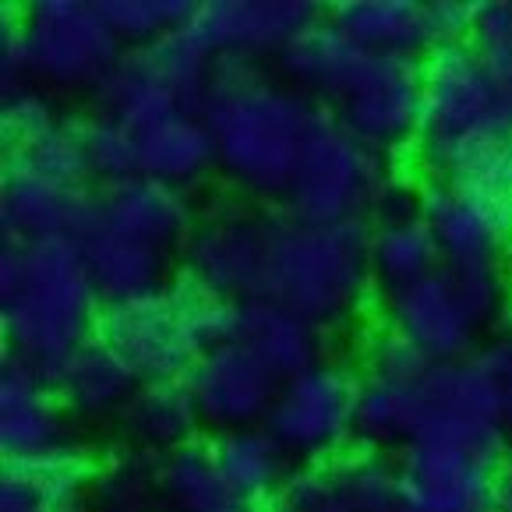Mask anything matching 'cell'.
Returning a JSON list of instances; mask_svg holds the SVG:
<instances>
[{"mask_svg":"<svg viewBox=\"0 0 512 512\" xmlns=\"http://www.w3.org/2000/svg\"><path fill=\"white\" fill-rule=\"evenodd\" d=\"M198 113L212 131L219 170L237 188L283 202L329 110L258 64L219 61Z\"/></svg>","mask_w":512,"mask_h":512,"instance_id":"obj_1","label":"cell"},{"mask_svg":"<svg viewBox=\"0 0 512 512\" xmlns=\"http://www.w3.org/2000/svg\"><path fill=\"white\" fill-rule=\"evenodd\" d=\"M103 301L75 241L0 244V332L11 357L50 375L96 339Z\"/></svg>","mask_w":512,"mask_h":512,"instance_id":"obj_2","label":"cell"},{"mask_svg":"<svg viewBox=\"0 0 512 512\" xmlns=\"http://www.w3.org/2000/svg\"><path fill=\"white\" fill-rule=\"evenodd\" d=\"M368 234V223L318 226L279 209L272 219L262 297L325 332L350 325L378 290L368 262Z\"/></svg>","mask_w":512,"mask_h":512,"instance_id":"obj_3","label":"cell"},{"mask_svg":"<svg viewBox=\"0 0 512 512\" xmlns=\"http://www.w3.org/2000/svg\"><path fill=\"white\" fill-rule=\"evenodd\" d=\"M512 138V89L491 78L470 43L438 46L424 57V117L414 163L424 177L452 181Z\"/></svg>","mask_w":512,"mask_h":512,"instance_id":"obj_4","label":"cell"},{"mask_svg":"<svg viewBox=\"0 0 512 512\" xmlns=\"http://www.w3.org/2000/svg\"><path fill=\"white\" fill-rule=\"evenodd\" d=\"M237 322L241 304L205 294L177 272L156 294L103 308L96 336L124 357L138 382H184L205 350L234 343Z\"/></svg>","mask_w":512,"mask_h":512,"instance_id":"obj_5","label":"cell"},{"mask_svg":"<svg viewBox=\"0 0 512 512\" xmlns=\"http://www.w3.org/2000/svg\"><path fill=\"white\" fill-rule=\"evenodd\" d=\"M279 205L287 216L318 226H371V216L385 219L417 209V202L407 205L403 198L400 177L392 174L389 159L357 142L332 113H325V121L311 135L294 184Z\"/></svg>","mask_w":512,"mask_h":512,"instance_id":"obj_6","label":"cell"},{"mask_svg":"<svg viewBox=\"0 0 512 512\" xmlns=\"http://www.w3.org/2000/svg\"><path fill=\"white\" fill-rule=\"evenodd\" d=\"M216 64V57L184 25L181 32L152 46L124 50L121 61L92 92V103L96 113L128 124L131 131H142L177 113L202 110Z\"/></svg>","mask_w":512,"mask_h":512,"instance_id":"obj_7","label":"cell"},{"mask_svg":"<svg viewBox=\"0 0 512 512\" xmlns=\"http://www.w3.org/2000/svg\"><path fill=\"white\" fill-rule=\"evenodd\" d=\"M15 22L36 89L96 92L124 53L96 0H29Z\"/></svg>","mask_w":512,"mask_h":512,"instance_id":"obj_8","label":"cell"},{"mask_svg":"<svg viewBox=\"0 0 512 512\" xmlns=\"http://www.w3.org/2000/svg\"><path fill=\"white\" fill-rule=\"evenodd\" d=\"M329 113L378 156L414 152L424 117V61L364 50Z\"/></svg>","mask_w":512,"mask_h":512,"instance_id":"obj_9","label":"cell"},{"mask_svg":"<svg viewBox=\"0 0 512 512\" xmlns=\"http://www.w3.org/2000/svg\"><path fill=\"white\" fill-rule=\"evenodd\" d=\"M357 371L329 361L301 371L279 385L265 428L290 452L297 467L329 463L357 445Z\"/></svg>","mask_w":512,"mask_h":512,"instance_id":"obj_10","label":"cell"},{"mask_svg":"<svg viewBox=\"0 0 512 512\" xmlns=\"http://www.w3.org/2000/svg\"><path fill=\"white\" fill-rule=\"evenodd\" d=\"M276 212L216 209L195 219L181 248V276L223 301L262 297Z\"/></svg>","mask_w":512,"mask_h":512,"instance_id":"obj_11","label":"cell"},{"mask_svg":"<svg viewBox=\"0 0 512 512\" xmlns=\"http://www.w3.org/2000/svg\"><path fill=\"white\" fill-rule=\"evenodd\" d=\"M400 512H498L502 460L449 442H410L396 456Z\"/></svg>","mask_w":512,"mask_h":512,"instance_id":"obj_12","label":"cell"},{"mask_svg":"<svg viewBox=\"0 0 512 512\" xmlns=\"http://www.w3.org/2000/svg\"><path fill=\"white\" fill-rule=\"evenodd\" d=\"M315 0H209L198 4L188 32L216 61L283 57L315 22H322Z\"/></svg>","mask_w":512,"mask_h":512,"instance_id":"obj_13","label":"cell"},{"mask_svg":"<svg viewBox=\"0 0 512 512\" xmlns=\"http://www.w3.org/2000/svg\"><path fill=\"white\" fill-rule=\"evenodd\" d=\"M258 512H400V470L385 452L354 445L329 463H304Z\"/></svg>","mask_w":512,"mask_h":512,"instance_id":"obj_14","label":"cell"},{"mask_svg":"<svg viewBox=\"0 0 512 512\" xmlns=\"http://www.w3.org/2000/svg\"><path fill=\"white\" fill-rule=\"evenodd\" d=\"M4 166H18L64 188H89L85 121L68 117L50 103L43 89L18 92L0 106Z\"/></svg>","mask_w":512,"mask_h":512,"instance_id":"obj_15","label":"cell"},{"mask_svg":"<svg viewBox=\"0 0 512 512\" xmlns=\"http://www.w3.org/2000/svg\"><path fill=\"white\" fill-rule=\"evenodd\" d=\"M202 428L212 435H230L241 428H258L276 403L279 378L241 343L212 347L184 375Z\"/></svg>","mask_w":512,"mask_h":512,"instance_id":"obj_16","label":"cell"},{"mask_svg":"<svg viewBox=\"0 0 512 512\" xmlns=\"http://www.w3.org/2000/svg\"><path fill=\"white\" fill-rule=\"evenodd\" d=\"M382 325L414 343L431 364L474 357L484 332L456 294L445 265L410 287L382 294Z\"/></svg>","mask_w":512,"mask_h":512,"instance_id":"obj_17","label":"cell"},{"mask_svg":"<svg viewBox=\"0 0 512 512\" xmlns=\"http://www.w3.org/2000/svg\"><path fill=\"white\" fill-rule=\"evenodd\" d=\"M417 212L431 226L445 265L502 262L512 237V209L481 191L424 177L417 184Z\"/></svg>","mask_w":512,"mask_h":512,"instance_id":"obj_18","label":"cell"},{"mask_svg":"<svg viewBox=\"0 0 512 512\" xmlns=\"http://www.w3.org/2000/svg\"><path fill=\"white\" fill-rule=\"evenodd\" d=\"M99 209V191L64 188L18 166H4L0 181V230L4 241H78Z\"/></svg>","mask_w":512,"mask_h":512,"instance_id":"obj_19","label":"cell"},{"mask_svg":"<svg viewBox=\"0 0 512 512\" xmlns=\"http://www.w3.org/2000/svg\"><path fill=\"white\" fill-rule=\"evenodd\" d=\"M68 410L53 385L18 357L0 361V456L4 463H25L71 445Z\"/></svg>","mask_w":512,"mask_h":512,"instance_id":"obj_20","label":"cell"},{"mask_svg":"<svg viewBox=\"0 0 512 512\" xmlns=\"http://www.w3.org/2000/svg\"><path fill=\"white\" fill-rule=\"evenodd\" d=\"M75 244L82 251V262L89 269V279L92 287H96L99 301H103V308L156 294V290H163L177 276L174 255H166L163 248L128 234L121 226L106 223L99 216V209Z\"/></svg>","mask_w":512,"mask_h":512,"instance_id":"obj_21","label":"cell"},{"mask_svg":"<svg viewBox=\"0 0 512 512\" xmlns=\"http://www.w3.org/2000/svg\"><path fill=\"white\" fill-rule=\"evenodd\" d=\"M329 22L382 57L424 61L438 50L428 0H339L329 8Z\"/></svg>","mask_w":512,"mask_h":512,"instance_id":"obj_22","label":"cell"},{"mask_svg":"<svg viewBox=\"0 0 512 512\" xmlns=\"http://www.w3.org/2000/svg\"><path fill=\"white\" fill-rule=\"evenodd\" d=\"M50 385L57 392L61 407L68 410V417H75V421H106V417L124 414V407L131 403V396H135L142 382L124 364V357L96 336L53 371Z\"/></svg>","mask_w":512,"mask_h":512,"instance_id":"obj_23","label":"cell"},{"mask_svg":"<svg viewBox=\"0 0 512 512\" xmlns=\"http://www.w3.org/2000/svg\"><path fill=\"white\" fill-rule=\"evenodd\" d=\"M325 336L297 311L269 301V297H251L241 301V322H237V343L248 347L279 382L301 375L325 361Z\"/></svg>","mask_w":512,"mask_h":512,"instance_id":"obj_24","label":"cell"},{"mask_svg":"<svg viewBox=\"0 0 512 512\" xmlns=\"http://www.w3.org/2000/svg\"><path fill=\"white\" fill-rule=\"evenodd\" d=\"M99 216L163 248L177 262H181V248L195 226L188 195L170 184L149 181V177H131L113 188H99Z\"/></svg>","mask_w":512,"mask_h":512,"instance_id":"obj_25","label":"cell"},{"mask_svg":"<svg viewBox=\"0 0 512 512\" xmlns=\"http://www.w3.org/2000/svg\"><path fill=\"white\" fill-rule=\"evenodd\" d=\"M117 421L131 449L145 452L152 460H163L184 445L202 442L198 435L205 431L184 382H142Z\"/></svg>","mask_w":512,"mask_h":512,"instance_id":"obj_26","label":"cell"},{"mask_svg":"<svg viewBox=\"0 0 512 512\" xmlns=\"http://www.w3.org/2000/svg\"><path fill=\"white\" fill-rule=\"evenodd\" d=\"M138 177L184 191L216 166V145L202 113H177L170 121L135 131Z\"/></svg>","mask_w":512,"mask_h":512,"instance_id":"obj_27","label":"cell"},{"mask_svg":"<svg viewBox=\"0 0 512 512\" xmlns=\"http://www.w3.org/2000/svg\"><path fill=\"white\" fill-rule=\"evenodd\" d=\"M368 262L375 287L382 294L403 290L417 279L431 276L445 265L442 248H438L431 226L421 219V212H396L378 223H371L368 234Z\"/></svg>","mask_w":512,"mask_h":512,"instance_id":"obj_28","label":"cell"},{"mask_svg":"<svg viewBox=\"0 0 512 512\" xmlns=\"http://www.w3.org/2000/svg\"><path fill=\"white\" fill-rule=\"evenodd\" d=\"M159 505L166 512H258L226 481L212 442H191L156 467Z\"/></svg>","mask_w":512,"mask_h":512,"instance_id":"obj_29","label":"cell"},{"mask_svg":"<svg viewBox=\"0 0 512 512\" xmlns=\"http://www.w3.org/2000/svg\"><path fill=\"white\" fill-rule=\"evenodd\" d=\"M212 452H216V463L226 481L234 484L237 495L255 505V509L272 502L297 470L290 452L276 442V435L265 424L216 435L212 438Z\"/></svg>","mask_w":512,"mask_h":512,"instance_id":"obj_30","label":"cell"},{"mask_svg":"<svg viewBox=\"0 0 512 512\" xmlns=\"http://www.w3.org/2000/svg\"><path fill=\"white\" fill-rule=\"evenodd\" d=\"M357 445L400 456L421 431V382H389L357 371Z\"/></svg>","mask_w":512,"mask_h":512,"instance_id":"obj_31","label":"cell"},{"mask_svg":"<svg viewBox=\"0 0 512 512\" xmlns=\"http://www.w3.org/2000/svg\"><path fill=\"white\" fill-rule=\"evenodd\" d=\"M159 460L145 452H121L99 463L92 477L85 512H156L159 505Z\"/></svg>","mask_w":512,"mask_h":512,"instance_id":"obj_32","label":"cell"},{"mask_svg":"<svg viewBox=\"0 0 512 512\" xmlns=\"http://www.w3.org/2000/svg\"><path fill=\"white\" fill-rule=\"evenodd\" d=\"M99 15L124 50L152 46L195 18L198 0H96Z\"/></svg>","mask_w":512,"mask_h":512,"instance_id":"obj_33","label":"cell"},{"mask_svg":"<svg viewBox=\"0 0 512 512\" xmlns=\"http://www.w3.org/2000/svg\"><path fill=\"white\" fill-rule=\"evenodd\" d=\"M85 159H89V181L99 188L138 177V142L128 124L113 121L106 113L85 117Z\"/></svg>","mask_w":512,"mask_h":512,"instance_id":"obj_34","label":"cell"},{"mask_svg":"<svg viewBox=\"0 0 512 512\" xmlns=\"http://www.w3.org/2000/svg\"><path fill=\"white\" fill-rule=\"evenodd\" d=\"M452 287L463 297L467 311L481 329H491L502 322L505 308L512 304V283L502 262H470V265H445Z\"/></svg>","mask_w":512,"mask_h":512,"instance_id":"obj_35","label":"cell"},{"mask_svg":"<svg viewBox=\"0 0 512 512\" xmlns=\"http://www.w3.org/2000/svg\"><path fill=\"white\" fill-rule=\"evenodd\" d=\"M470 50L495 82L512 89V0H477Z\"/></svg>","mask_w":512,"mask_h":512,"instance_id":"obj_36","label":"cell"},{"mask_svg":"<svg viewBox=\"0 0 512 512\" xmlns=\"http://www.w3.org/2000/svg\"><path fill=\"white\" fill-rule=\"evenodd\" d=\"M431 371V361L407 343L403 336H396L392 329H378L364 339L361 347V375L371 378H389V382H421Z\"/></svg>","mask_w":512,"mask_h":512,"instance_id":"obj_37","label":"cell"},{"mask_svg":"<svg viewBox=\"0 0 512 512\" xmlns=\"http://www.w3.org/2000/svg\"><path fill=\"white\" fill-rule=\"evenodd\" d=\"M474 361L481 364V371L488 375L491 389H495L498 410H502V421L512 435V304L505 308L495 332L477 347Z\"/></svg>","mask_w":512,"mask_h":512,"instance_id":"obj_38","label":"cell"},{"mask_svg":"<svg viewBox=\"0 0 512 512\" xmlns=\"http://www.w3.org/2000/svg\"><path fill=\"white\" fill-rule=\"evenodd\" d=\"M29 89H36V82H32L29 61H25L15 11H8L4 22H0V96L11 99V96H18V92H29Z\"/></svg>","mask_w":512,"mask_h":512,"instance_id":"obj_39","label":"cell"},{"mask_svg":"<svg viewBox=\"0 0 512 512\" xmlns=\"http://www.w3.org/2000/svg\"><path fill=\"white\" fill-rule=\"evenodd\" d=\"M498 512H512V445L498 470Z\"/></svg>","mask_w":512,"mask_h":512,"instance_id":"obj_40","label":"cell"},{"mask_svg":"<svg viewBox=\"0 0 512 512\" xmlns=\"http://www.w3.org/2000/svg\"><path fill=\"white\" fill-rule=\"evenodd\" d=\"M502 265H505V272H509V283H512V237H509V244H505V251H502Z\"/></svg>","mask_w":512,"mask_h":512,"instance_id":"obj_41","label":"cell"}]
</instances>
